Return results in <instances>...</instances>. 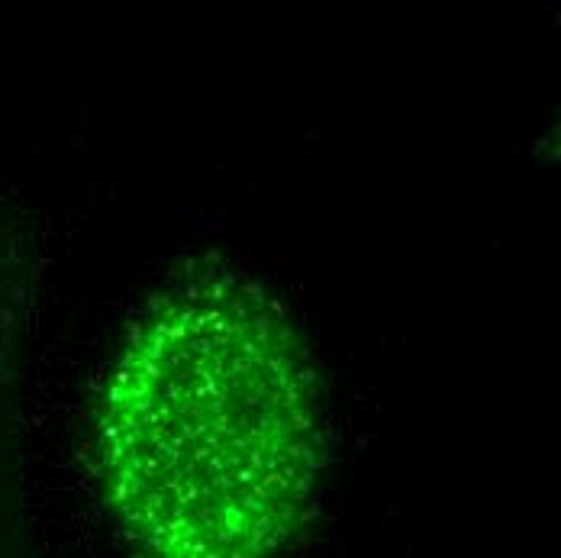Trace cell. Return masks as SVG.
Segmentation results:
<instances>
[{
    "label": "cell",
    "mask_w": 561,
    "mask_h": 558,
    "mask_svg": "<svg viewBox=\"0 0 561 558\" xmlns=\"http://www.w3.org/2000/svg\"><path fill=\"white\" fill-rule=\"evenodd\" d=\"M101 498L133 558H272L323 468L307 352L255 284L194 275L123 345L94 426Z\"/></svg>",
    "instance_id": "obj_1"
},
{
    "label": "cell",
    "mask_w": 561,
    "mask_h": 558,
    "mask_svg": "<svg viewBox=\"0 0 561 558\" xmlns=\"http://www.w3.org/2000/svg\"><path fill=\"white\" fill-rule=\"evenodd\" d=\"M0 558H26L16 478L7 475L3 465H0Z\"/></svg>",
    "instance_id": "obj_2"
}]
</instances>
